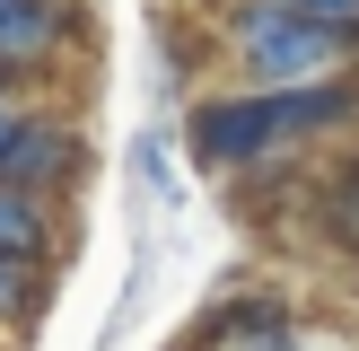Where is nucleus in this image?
Returning a JSON list of instances; mask_svg holds the SVG:
<instances>
[{"label": "nucleus", "mask_w": 359, "mask_h": 351, "mask_svg": "<svg viewBox=\"0 0 359 351\" xmlns=\"http://www.w3.org/2000/svg\"><path fill=\"white\" fill-rule=\"evenodd\" d=\"M333 140H359V70L342 79H307V88H202L184 105V150L202 176H228V185H255L272 167H298V158L333 150Z\"/></svg>", "instance_id": "1"}, {"label": "nucleus", "mask_w": 359, "mask_h": 351, "mask_svg": "<svg viewBox=\"0 0 359 351\" xmlns=\"http://www.w3.org/2000/svg\"><path fill=\"white\" fill-rule=\"evenodd\" d=\"M219 62L245 88H307V79H342L359 70V44L333 35L325 18H307L298 0H219V27H210Z\"/></svg>", "instance_id": "2"}, {"label": "nucleus", "mask_w": 359, "mask_h": 351, "mask_svg": "<svg viewBox=\"0 0 359 351\" xmlns=\"http://www.w3.org/2000/svg\"><path fill=\"white\" fill-rule=\"evenodd\" d=\"M175 351H307V316L290 290H219Z\"/></svg>", "instance_id": "3"}, {"label": "nucleus", "mask_w": 359, "mask_h": 351, "mask_svg": "<svg viewBox=\"0 0 359 351\" xmlns=\"http://www.w3.org/2000/svg\"><path fill=\"white\" fill-rule=\"evenodd\" d=\"M0 176L27 193H53V202H70V185L88 176V132L62 114V105H27L9 132V150H0Z\"/></svg>", "instance_id": "4"}, {"label": "nucleus", "mask_w": 359, "mask_h": 351, "mask_svg": "<svg viewBox=\"0 0 359 351\" xmlns=\"http://www.w3.org/2000/svg\"><path fill=\"white\" fill-rule=\"evenodd\" d=\"M88 9L79 0H0V79H44L79 44Z\"/></svg>", "instance_id": "5"}, {"label": "nucleus", "mask_w": 359, "mask_h": 351, "mask_svg": "<svg viewBox=\"0 0 359 351\" xmlns=\"http://www.w3.org/2000/svg\"><path fill=\"white\" fill-rule=\"evenodd\" d=\"M70 228H62V202L53 193H27L0 176V255H27V263H62Z\"/></svg>", "instance_id": "6"}, {"label": "nucleus", "mask_w": 359, "mask_h": 351, "mask_svg": "<svg viewBox=\"0 0 359 351\" xmlns=\"http://www.w3.org/2000/svg\"><path fill=\"white\" fill-rule=\"evenodd\" d=\"M44 290H53V263L0 255V333H27L35 316H44Z\"/></svg>", "instance_id": "7"}, {"label": "nucleus", "mask_w": 359, "mask_h": 351, "mask_svg": "<svg viewBox=\"0 0 359 351\" xmlns=\"http://www.w3.org/2000/svg\"><path fill=\"white\" fill-rule=\"evenodd\" d=\"M298 9H307V18H325L333 35H351V44H359V0H298Z\"/></svg>", "instance_id": "8"}, {"label": "nucleus", "mask_w": 359, "mask_h": 351, "mask_svg": "<svg viewBox=\"0 0 359 351\" xmlns=\"http://www.w3.org/2000/svg\"><path fill=\"white\" fill-rule=\"evenodd\" d=\"M18 114H27V97H18V88H0V150H9V132H18Z\"/></svg>", "instance_id": "9"}, {"label": "nucleus", "mask_w": 359, "mask_h": 351, "mask_svg": "<svg viewBox=\"0 0 359 351\" xmlns=\"http://www.w3.org/2000/svg\"><path fill=\"white\" fill-rule=\"evenodd\" d=\"M0 88H18V79H0Z\"/></svg>", "instance_id": "10"}]
</instances>
